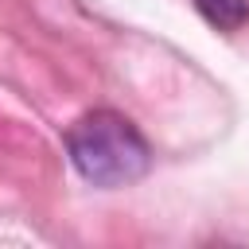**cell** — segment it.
Returning <instances> with one entry per match:
<instances>
[{
  "instance_id": "cell-1",
  "label": "cell",
  "mask_w": 249,
  "mask_h": 249,
  "mask_svg": "<svg viewBox=\"0 0 249 249\" xmlns=\"http://www.w3.org/2000/svg\"><path fill=\"white\" fill-rule=\"evenodd\" d=\"M66 156L93 187H128L148 175L152 148L144 132L117 109H93L66 128Z\"/></svg>"
},
{
  "instance_id": "cell-2",
  "label": "cell",
  "mask_w": 249,
  "mask_h": 249,
  "mask_svg": "<svg viewBox=\"0 0 249 249\" xmlns=\"http://www.w3.org/2000/svg\"><path fill=\"white\" fill-rule=\"evenodd\" d=\"M191 4L218 31H241L249 23V0H191Z\"/></svg>"
}]
</instances>
